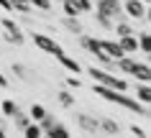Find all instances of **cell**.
<instances>
[{
    "instance_id": "1",
    "label": "cell",
    "mask_w": 151,
    "mask_h": 138,
    "mask_svg": "<svg viewBox=\"0 0 151 138\" xmlns=\"http://www.w3.org/2000/svg\"><path fill=\"white\" fill-rule=\"evenodd\" d=\"M92 92H95L97 97L108 100V102H115L118 107H123V110H128V113H136V115H141V118H146V115H149V107L141 105L136 97H131V95H126V92H118V89L103 87V84H95V87H92Z\"/></svg>"
},
{
    "instance_id": "2",
    "label": "cell",
    "mask_w": 151,
    "mask_h": 138,
    "mask_svg": "<svg viewBox=\"0 0 151 138\" xmlns=\"http://www.w3.org/2000/svg\"><path fill=\"white\" fill-rule=\"evenodd\" d=\"M113 64L118 66L123 74L136 77L138 82H149V79H151V69H149L146 61H136V59H131V56H120V59H115Z\"/></svg>"
},
{
    "instance_id": "3",
    "label": "cell",
    "mask_w": 151,
    "mask_h": 138,
    "mask_svg": "<svg viewBox=\"0 0 151 138\" xmlns=\"http://www.w3.org/2000/svg\"><path fill=\"white\" fill-rule=\"evenodd\" d=\"M85 72L95 79V84H103V87H110V89H118V92H128V82L110 74L108 69H97V66H87Z\"/></svg>"
},
{
    "instance_id": "4",
    "label": "cell",
    "mask_w": 151,
    "mask_h": 138,
    "mask_svg": "<svg viewBox=\"0 0 151 138\" xmlns=\"http://www.w3.org/2000/svg\"><path fill=\"white\" fill-rule=\"evenodd\" d=\"M33 44H36V49H41L44 54H49V56H59V54H64V49L59 46V41H54L51 36H46V33H31Z\"/></svg>"
},
{
    "instance_id": "5",
    "label": "cell",
    "mask_w": 151,
    "mask_h": 138,
    "mask_svg": "<svg viewBox=\"0 0 151 138\" xmlns=\"http://www.w3.org/2000/svg\"><path fill=\"white\" fill-rule=\"evenodd\" d=\"M80 46L87 51V54L97 56V61H100V64H113V59L108 56L103 49H100V41H97V36H82V39H80Z\"/></svg>"
},
{
    "instance_id": "6",
    "label": "cell",
    "mask_w": 151,
    "mask_h": 138,
    "mask_svg": "<svg viewBox=\"0 0 151 138\" xmlns=\"http://www.w3.org/2000/svg\"><path fill=\"white\" fill-rule=\"evenodd\" d=\"M0 26H3V28H0V36H3V39H8L10 44H23V41H26L23 31H21V26H18L16 21L3 18V21H0Z\"/></svg>"
},
{
    "instance_id": "7",
    "label": "cell",
    "mask_w": 151,
    "mask_h": 138,
    "mask_svg": "<svg viewBox=\"0 0 151 138\" xmlns=\"http://www.w3.org/2000/svg\"><path fill=\"white\" fill-rule=\"evenodd\" d=\"M97 13L118 21L120 13H123V5H120V0H97Z\"/></svg>"
},
{
    "instance_id": "8",
    "label": "cell",
    "mask_w": 151,
    "mask_h": 138,
    "mask_svg": "<svg viewBox=\"0 0 151 138\" xmlns=\"http://www.w3.org/2000/svg\"><path fill=\"white\" fill-rule=\"evenodd\" d=\"M123 5V13H126L128 18H146V13H149V5H143L141 0H126V3H120Z\"/></svg>"
},
{
    "instance_id": "9",
    "label": "cell",
    "mask_w": 151,
    "mask_h": 138,
    "mask_svg": "<svg viewBox=\"0 0 151 138\" xmlns=\"http://www.w3.org/2000/svg\"><path fill=\"white\" fill-rule=\"evenodd\" d=\"M97 41H100V49H103L105 54L113 59V61H115V59H120V56H126V51L118 46V41H108V39H97Z\"/></svg>"
},
{
    "instance_id": "10",
    "label": "cell",
    "mask_w": 151,
    "mask_h": 138,
    "mask_svg": "<svg viewBox=\"0 0 151 138\" xmlns=\"http://www.w3.org/2000/svg\"><path fill=\"white\" fill-rule=\"evenodd\" d=\"M77 125H80L85 133H97V130H100L97 118H92V115H87V113H80V115H77Z\"/></svg>"
},
{
    "instance_id": "11",
    "label": "cell",
    "mask_w": 151,
    "mask_h": 138,
    "mask_svg": "<svg viewBox=\"0 0 151 138\" xmlns=\"http://www.w3.org/2000/svg\"><path fill=\"white\" fill-rule=\"evenodd\" d=\"M59 64L64 66V69H69L72 74H80L82 72V66H80V61H77V59H72V56H67V54H59Z\"/></svg>"
},
{
    "instance_id": "12",
    "label": "cell",
    "mask_w": 151,
    "mask_h": 138,
    "mask_svg": "<svg viewBox=\"0 0 151 138\" xmlns=\"http://www.w3.org/2000/svg\"><path fill=\"white\" fill-rule=\"evenodd\" d=\"M44 136H46V138H69V130H67V125H64V123L56 120L54 125H51V128L44 133Z\"/></svg>"
},
{
    "instance_id": "13",
    "label": "cell",
    "mask_w": 151,
    "mask_h": 138,
    "mask_svg": "<svg viewBox=\"0 0 151 138\" xmlns=\"http://www.w3.org/2000/svg\"><path fill=\"white\" fill-rule=\"evenodd\" d=\"M136 100H138L141 105L149 107V100H151V87H149V82H141V84L136 87Z\"/></svg>"
},
{
    "instance_id": "14",
    "label": "cell",
    "mask_w": 151,
    "mask_h": 138,
    "mask_svg": "<svg viewBox=\"0 0 151 138\" xmlns=\"http://www.w3.org/2000/svg\"><path fill=\"white\" fill-rule=\"evenodd\" d=\"M118 46L126 51V54H133V51H138V44H136V33H133V36H120V39H118Z\"/></svg>"
},
{
    "instance_id": "15",
    "label": "cell",
    "mask_w": 151,
    "mask_h": 138,
    "mask_svg": "<svg viewBox=\"0 0 151 138\" xmlns=\"http://www.w3.org/2000/svg\"><path fill=\"white\" fill-rule=\"evenodd\" d=\"M136 44H138V51H143L146 56L151 54V39H149V31H141L136 36Z\"/></svg>"
},
{
    "instance_id": "16",
    "label": "cell",
    "mask_w": 151,
    "mask_h": 138,
    "mask_svg": "<svg viewBox=\"0 0 151 138\" xmlns=\"http://www.w3.org/2000/svg\"><path fill=\"white\" fill-rule=\"evenodd\" d=\"M46 113H49V110H46L44 105H41V102H33V105L28 107V118H31L33 123H39V120H41V118H44Z\"/></svg>"
},
{
    "instance_id": "17",
    "label": "cell",
    "mask_w": 151,
    "mask_h": 138,
    "mask_svg": "<svg viewBox=\"0 0 151 138\" xmlns=\"http://www.w3.org/2000/svg\"><path fill=\"white\" fill-rule=\"evenodd\" d=\"M100 130H105V133H110V136H115V133H120V125L115 120H110V118H100Z\"/></svg>"
},
{
    "instance_id": "18",
    "label": "cell",
    "mask_w": 151,
    "mask_h": 138,
    "mask_svg": "<svg viewBox=\"0 0 151 138\" xmlns=\"http://www.w3.org/2000/svg\"><path fill=\"white\" fill-rule=\"evenodd\" d=\"M113 31L118 33V39H120V36H133V26L123 23V21H115V23H113Z\"/></svg>"
},
{
    "instance_id": "19",
    "label": "cell",
    "mask_w": 151,
    "mask_h": 138,
    "mask_svg": "<svg viewBox=\"0 0 151 138\" xmlns=\"http://www.w3.org/2000/svg\"><path fill=\"white\" fill-rule=\"evenodd\" d=\"M56 100H59V105H62V107H72V105H74V95H72L69 89H59Z\"/></svg>"
},
{
    "instance_id": "20",
    "label": "cell",
    "mask_w": 151,
    "mask_h": 138,
    "mask_svg": "<svg viewBox=\"0 0 151 138\" xmlns=\"http://www.w3.org/2000/svg\"><path fill=\"white\" fill-rule=\"evenodd\" d=\"M62 26L69 33H82V23L77 21V18H62Z\"/></svg>"
},
{
    "instance_id": "21",
    "label": "cell",
    "mask_w": 151,
    "mask_h": 138,
    "mask_svg": "<svg viewBox=\"0 0 151 138\" xmlns=\"http://www.w3.org/2000/svg\"><path fill=\"white\" fill-rule=\"evenodd\" d=\"M10 5H13V10L23 13V16H31V10H33L28 0H10Z\"/></svg>"
},
{
    "instance_id": "22",
    "label": "cell",
    "mask_w": 151,
    "mask_h": 138,
    "mask_svg": "<svg viewBox=\"0 0 151 138\" xmlns=\"http://www.w3.org/2000/svg\"><path fill=\"white\" fill-rule=\"evenodd\" d=\"M0 110H3L5 118H13V115L18 113V105L13 102V100H3V102H0Z\"/></svg>"
},
{
    "instance_id": "23",
    "label": "cell",
    "mask_w": 151,
    "mask_h": 138,
    "mask_svg": "<svg viewBox=\"0 0 151 138\" xmlns=\"http://www.w3.org/2000/svg\"><path fill=\"white\" fill-rule=\"evenodd\" d=\"M44 133H41V128H39V123H28L23 128V138H41Z\"/></svg>"
},
{
    "instance_id": "24",
    "label": "cell",
    "mask_w": 151,
    "mask_h": 138,
    "mask_svg": "<svg viewBox=\"0 0 151 138\" xmlns=\"http://www.w3.org/2000/svg\"><path fill=\"white\" fill-rule=\"evenodd\" d=\"M13 123H16V128H18V130H23L26 125H28V123H33V120H31L26 113H21V110H18V113L13 115Z\"/></svg>"
},
{
    "instance_id": "25",
    "label": "cell",
    "mask_w": 151,
    "mask_h": 138,
    "mask_svg": "<svg viewBox=\"0 0 151 138\" xmlns=\"http://www.w3.org/2000/svg\"><path fill=\"white\" fill-rule=\"evenodd\" d=\"M62 8H64V16L67 18H77L80 16V10H77V5H74L72 0H62Z\"/></svg>"
},
{
    "instance_id": "26",
    "label": "cell",
    "mask_w": 151,
    "mask_h": 138,
    "mask_svg": "<svg viewBox=\"0 0 151 138\" xmlns=\"http://www.w3.org/2000/svg\"><path fill=\"white\" fill-rule=\"evenodd\" d=\"M10 69H13V74H16V77H21L23 82H31V74L26 72V66H23V64H13Z\"/></svg>"
},
{
    "instance_id": "27",
    "label": "cell",
    "mask_w": 151,
    "mask_h": 138,
    "mask_svg": "<svg viewBox=\"0 0 151 138\" xmlns=\"http://www.w3.org/2000/svg\"><path fill=\"white\" fill-rule=\"evenodd\" d=\"M28 3H31V8H39V10H44V13L51 10V0H28Z\"/></svg>"
},
{
    "instance_id": "28",
    "label": "cell",
    "mask_w": 151,
    "mask_h": 138,
    "mask_svg": "<svg viewBox=\"0 0 151 138\" xmlns=\"http://www.w3.org/2000/svg\"><path fill=\"white\" fill-rule=\"evenodd\" d=\"M54 123H56V120H54V118H51V115L46 113V115H44V118H41V120H39V128H41V133H46V130L51 128Z\"/></svg>"
},
{
    "instance_id": "29",
    "label": "cell",
    "mask_w": 151,
    "mask_h": 138,
    "mask_svg": "<svg viewBox=\"0 0 151 138\" xmlns=\"http://www.w3.org/2000/svg\"><path fill=\"white\" fill-rule=\"evenodd\" d=\"M95 21H97V23H100V26H103V28H108V31H113V23H115L113 18L103 16V13H97V16H95Z\"/></svg>"
},
{
    "instance_id": "30",
    "label": "cell",
    "mask_w": 151,
    "mask_h": 138,
    "mask_svg": "<svg viewBox=\"0 0 151 138\" xmlns=\"http://www.w3.org/2000/svg\"><path fill=\"white\" fill-rule=\"evenodd\" d=\"M72 3L77 5L80 13H90V10H92V0H72Z\"/></svg>"
},
{
    "instance_id": "31",
    "label": "cell",
    "mask_w": 151,
    "mask_h": 138,
    "mask_svg": "<svg viewBox=\"0 0 151 138\" xmlns=\"http://www.w3.org/2000/svg\"><path fill=\"white\" fill-rule=\"evenodd\" d=\"M131 133H133L136 138H149V133H146V128H141V125H131Z\"/></svg>"
},
{
    "instance_id": "32",
    "label": "cell",
    "mask_w": 151,
    "mask_h": 138,
    "mask_svg": "<svg viewBox=\"0 0 151 138\" xmlns=\"http://www.w3.org/2000/svg\"><path fill=\"white\" fill-rule=\"evenodd\" d=\"M67 87H77V89H82L80 77H67Z\"/></svg>"
},
{
    "instance_id": "33",
    "label": "cell",
    "mask_w": 151,
    "mask_h": 138,
    "mask_svg": "<svg viewBox=\"0 0 151 138\" xmlns=\"http://www.w3.org/2000/svg\"><path fill=\"white\" fill-rule=\"evenodd\" d=\"M0 8L3 10H13V5H10V0H0Z\"/></svg>"
},
{
    "instance_id": "34",
    "label": "cell",
    "mask_w": 151,
    "mask_h": 138,
    "mask_svg": "<svg viewBox=\"0 0 151 138\" xmlns=\"http://www.w3.org/2000/svg\"><path fill=\"white\" fill-rule=\"evenodd\" d=\"M0 87H8V77H5L3 72H0Z\"/></svg>"
},
{
    "instance_id": "35",
    "label": "cell",
    "mask_w": 151,
    "mask_h": 138,
    "mask_svg": "<svg viewBox=\"0 0 151 138\" xmlns=\"http://www.w3.org/2000/svg\"><path fill=\"white\" fill-rule=\"evenodd\" d=\"M0 138H8V136H5V128H3V123H0Z\"/></svg>"
},
{
    "instance_id": "36",
    "label": "cell",
    "mask_w": 151,
    "mask_h": 138,
    "mask_svg": "<svg viewBox=\"0 0 151 138\" xmlns=\"http://www.w3.org/2000/svg\"><path fill=\"white\" fill-rule=\"evenodd\" d=\"M141 3H143V5H149V0H141Z\"/></svg>"
}]
</instances>
